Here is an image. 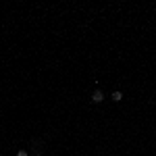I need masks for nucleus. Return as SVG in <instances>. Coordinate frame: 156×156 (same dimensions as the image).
<instances>
[{
	"label": "nucleus",
	"mask_w": 156,
	"mask_h": 156,
	"mask_svg": "<svg viewBox=\"0 0 156 156\" xmlns=\"http://www.w3.org/2000/svg\"><path fill=\"white\" fill-rule=\"evenodd\" d=\"M102 100H104V92H102V90H96V92L92 94V102H94V104H100Z\"/></svg>",
	"instance_id": "obj_1"
},
{
	"label": "nucleus",
	"mask_w": 156,
	"mask_h": 156,
	"mask_svg": "<svg viewBox=\"0 0 156 156\" xmlns=\"http://www.w3.org/2000/svg\"><path fill=\"white\" fill-rule=\"evenodd\" d=\"M112 100H115V102H121V100H123V94H121V92H112Z\"/></svg>",
	"instance_id": "obj_2"
},
{
	"label": "nucleus",
	"mask_w": 156,
	"mask_h": 156,
	"mask_svg": "<svg viewBox=\"0 0 156 156\" xmlns=\"http://www.w3.org/2000/svg\"><path fill=\"white\" fill-rule=\"evenodd\" d=\"M17 156H29V154H27L25 150H19V152H17Z\"/></svg>",
	"instance_id": "obj_3"
}]
</instances>
